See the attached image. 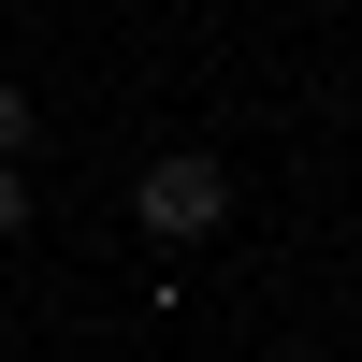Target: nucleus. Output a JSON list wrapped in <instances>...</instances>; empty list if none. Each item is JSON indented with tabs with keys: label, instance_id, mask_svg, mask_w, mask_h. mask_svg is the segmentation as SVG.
<instances>
[{
	"label": "nucleus",
	"instance_id": "obj_1",
	"mask_svg": "<svg viewBox=\"0 0 362 362\" xmlns=\"http://www.w3.org/2000/svg\"><path fill=\"white\" fill-rule=\"evenodd\" d=\"M131 218L160 232V247H203V232L232 218V160H218V145H160L145 189H131Z\"/></svg>",
	"mask_w": 362,
	"mask_h": 362
},
{
	"label": "nucleus",
	"instance_id": "obj_2",
	"mask_svg": "<svg viewBox=\"0 0 362 362\" xmlns=\"http://www.w3.org/2000/svg\"><path fill=\"white\" fill-rule=\"evenodd\" d=\"M15 145H29V87L0 73V160H15Z\"/></svg>",
	"mask_w": 362,
	"mask_h": 362
},
{
	"label": "nucleus",
	"instance_id": "obj_3",
	"mask_svg": "<svg viewBox=\"0 0 362 362\" xmlns=\"http://www.w3.org/2000/svg\"><path fill=\"white\" fill-rule=\"evenodd\" d=\"M15 232H29V174L0 160V247H15Z\"/></svg>",
	"mask_w": 362,
	"mask_h": 362
}]
</instances>
